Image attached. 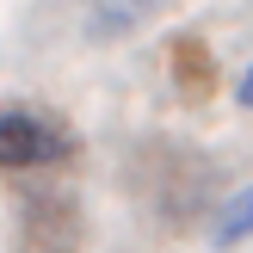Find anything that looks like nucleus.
Returning <instances> with one entry per match:
<instances>
[{
  "label": "nucleus",
  "mask_w": 253,
  "mask_h": 253,
  "mask_svg": "<svg viewBox=\"0 0 253 253\" xmlns=\"http://www.w3.org/2000/svg\"><path fill=\"white\" fill-rule=\"evenodd\" d=\"M68 155V136L37 111H0V167H49Z\"/></svg>",
  "instance_id": "f257e3e1"
},
{
  "label": "nucleus",
  "mask_w": 253,
  "mask_h": 253,
  "mask_svg": "<svg viewBox=\"0 0 253 253\" xmlns=\"http://www.w3.org/2000/svg\"><path fill=\"white\" fill-rule=\"evenodd\" d=\"M155 6H167V0H99V12H93V37H118L124 25H136L142 12H155Z\"/></svg>",
  "instance_id": "f03ea898"
},
{
  "label": "nucleus",
  "mask_w": 253,
  "mask_h": 253,
  "mask_svg": "<svg viewBox=\"0 0 253 253\" xmlns=\"http://www.w3.org/2000/svg\"><path fill=\"white\" fill-rule=\"evenodd\" d=\"M235 241H253V185L241 198H229V210L216 222V247H235Z\"/></svg>",
  "instance_id": "7ed1b4c3"
},
{
  "label": "nucleus",
  "mask_w": 253,
  "mask_h": 253,
  "mask_svg": "<svg viewBox=\"0 0 253 253\" xmlns=\"http://www.w3.org/2000/svg\"><path fill=\"white\" fill-rule=\"evenodd\" d=\"M235 99H241V111H253V68L241 74V81H235Z\"/></svg>",
  "instance_id": "20e7f679"
}]
</instances>
